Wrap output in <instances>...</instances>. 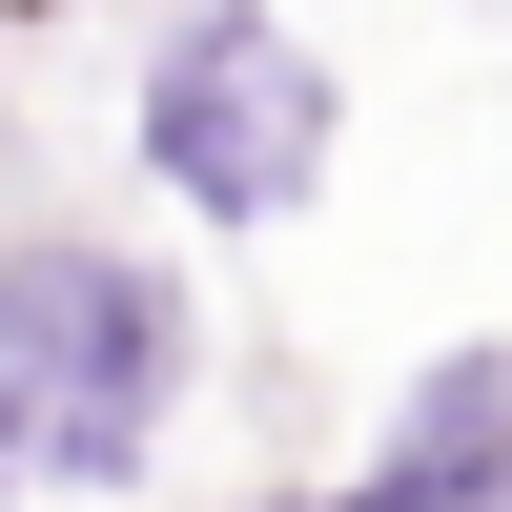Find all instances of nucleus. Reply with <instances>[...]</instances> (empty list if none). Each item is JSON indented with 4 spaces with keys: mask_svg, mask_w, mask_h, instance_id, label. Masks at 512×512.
<instances>
[{
    "mask_svg": "<svg viewBox=\"0 0 512 512\" xmlns=\"http://www.w3.org/2000/svg\"><path fill=\"white\" fill-rule=\"evenodd\" d=\"M0 390L41 431V492H144L205 390V287L123 226H21L0 246Z\"/></svg>",
    "mask_w": 512,
    "mask_h": 512,
    "instance_id": "nucleus-1",
    "label": "nucleus"
},
{
    "mask_svg": "<svg viewBox=\"0 0 512 512\" xmlns=\"http://www.w3.org/2000/svg\"><path fill=\"white\" fill-rule=\"evenodd\" d=\"M328 123H349V82H328L267 0H185V21L144 41V82H123V164H144L185 226H226V246L287 226V205H328Z\"/></svg>",
    "mask_w": 512,
    "mask_h": 512,
    "instance_id": "nucleus-2",
    "label": "nucleus"
},
{
    "mask_svg": "<svg viewBox=\"0 0 512 512\" xmlns=\"http://www.w3.org/2000/svg\"><path fill=\"white\" fill-rule=\"evenodd\" d=\"M267 512H512V349H431L349 472L267 492Z\"/></svg>",
    "mask_w": 512,
    "mask_h": 512,
    "instance_id": "nucleus-3",
    "label": "nucleus"
},
{
    "mask_svg": "<svg viewBox=\"0 0 512 512\" xmlns=\"http://www.w3.org/2000/svg\"><path fill=\"white\" fill-rule=\"evenodd\" d=\"M0 492H41V431H21V390H0Z\"/></svg>",
    "mask_w": 512,
    "mask_h": 512,
    "instance_id": "nucleus-4",
    "label": "nucleus"
}]
</instances>
